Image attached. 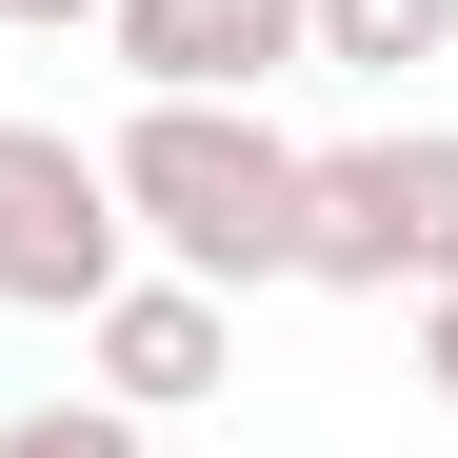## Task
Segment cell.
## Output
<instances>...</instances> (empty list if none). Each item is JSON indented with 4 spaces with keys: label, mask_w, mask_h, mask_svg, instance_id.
<instances>
[{
    "label": "cell",
    "mask_w": 458,
    "mask_h": 458,
    "mask_svg": "<svg viewBox=\"0 0 458 458\" xmlns=\"http://www.w3.org/2000/svg\"><path fill=\"white\" fill-rule=\"evenodd\" d=\"M419 399H438V419H458V279H438V299H419Z\"/></svg>",
    "instance_id": "obj_8"
},
{
    "label": "cell",
    "mask_w": 458,
    "mask_h": 458,
    "mask_svg": "<svg viewBox=\"0 0 458 458\" xmlns=\"http://www.w3.org/2000/svg\"><path fill=\"white\" fill-rule=\"evenodd\" d=\"M81 359H100V399L160 438V419H199L219 378H240V299H199V279H160V259H140L100 319H81Z\"/></svg>",
    "instance_id": "obj_5"
},
{
    "label": "cell",
    "mask_w": 458,
    "mask_h": 458,
    "mask_svg": "<svg viewBox=\"0 0 458 458\" xmlns=\"http://www.w3.org/2000/svg\"><path fill=\"white\" fill-rule=\"evenodd\" d=\"M299 279L319 299H438L458 279V120H378L299 160Z\"/></svg>",
    "instance_id": "obj_2"
},
{
    "label": "cell",
    "mask_w": 458,
    "mask_h": 458,
    "mask_svg": "<svg viewBox=\"0 0 458 458\" xmlns=\"http://www.w3.org/2000/svg\"><path fill=\"white\" fill-rule=\"evenodd\" d=\"M140 279V219L81 120H0V319H100Z\"/></svg>",
    "instance_id": "obj_3"
},
{
    "label": "cell",
    "mask_w": 458,
    "mask_h": 458,
    "mask_svg": "<svg viewBox=\"0 0 458 458\" xmlns=\"http://www.w3.org/2000/svg\"><path fill=\"white\" fill-rule=\"evenodd\" d=\"M319 60L339 81H419V60H458V0H319Z\"/></svg>",
    "instance_id": "obj_6"
},
{
    "label": "cell",
    "mask_w": 458,
    "mask_h": 458,
    "mask_svg": "<svg viewBox=\"0 0 458 458\" xmlns=\"http://www.w3.org/2000/svg\"><path fill=\"white\" fill-rule=\"evenodd\" d=\"M0 458H140L120 399H40V419H0Z\"/></svg>",
    "instance_id": "obj_7"
},
{
    "label": "cell",
    "mask_w": 458,
    "mask_h": 458,
    "mask_svg": "<svg viewBox=\"0 0 458 458\" xmlns=\"http://www.w3.org/2000/svg\"><path fill=\"white\" fill-rule=\"evenodd\" d=\"M100 40L140 100H259L319 60V0H100Z\"/></svg>",
    "instance_id": "obj_4"
},
{
    "label": "cell",
    "mask_w": 458,
    "mask_h": 458,
    "mask_svg": "<svg viewBox=\"0 0 458 458\" xmlns=\"http://www.w3.org/2000/svg\"><path fill=\"white\" fill-rule=\"evenodd\" d=\"M100 180H120V219H140L160 279H199V299L299 279V140H279L259 100H140V120L100 140Z\"/></svg>",
    "instance_id": "obj_1"
},
{
    "label": "cell",
    "mask_w": 458,
    "mask_h": 458,
    "mask_svg": "<svg viewBox=\"0 0 458 458\" xmlns=\"http://www.w3.org/2000/svg\"><path fill=\"white\" fill-rule=\"evenodd\" d=\"M100 21V0H0V40H81Z\"/></svg>",
    "instance_id": "obj_9"
}]
</instances>
